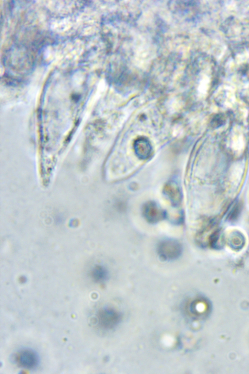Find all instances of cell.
Listing matches in <instances>:
<instances>
[{
  "instance_id": "cell-1",
  "label": "cell",
  "mask_w": 249,
  "mask_h": 374,
  "mask_svg": "<svg viewBox=\"0 0 249 374\" xmlns=\"http://www.w3.org/2000/svg\"><path fill=\"white\" fill-rule=\"evenodd\" d=\"M237 51L230 59V68L233 75L238 78L247 80L249 78V51L239 50Z\"/></svg>"
},
{
  "instance_id": "cell-2",
  "label": "cell",
  "mask_w": 249,
  "mask_h": 374,
  "mask_svg": "<svg viewBox=\"0 0 249 374\" xmlns=\"http://www.w3.org/2000/svg\"><path fill=\"white\" fill-rule=\"evenodd\" d=\"M182 252L181 244L177 241L167 240L160 242L158 246V253L162 259L172 261L178 258Z\"/></svg>"
},
{
  "instance_id": "cell-3",
  "label": "cell",
  "mask_w": 249,
  "mask_h": 374,
  "mask_svg": "<svg viewBox=\"0 0 249 374\" xmlns=\"http://www.w3.org/2000/svg\"><path fill=\"white\" fill-rule=\"evenodd\" d=\"M97 319L99 325L103 328L110 329L115 327L121 320V316L116 310L106 307L98 313Z\"/></svg>"
},
{
  "instance_id": "cell-4",
  "label": "cell",
  "mask_w": 249,
  "mask_h": 374,
  "mask_svg": "<svg viewBox=\"0 0 249 374\" xmlns=\"http://www.w3.org/2000/svg\"><path fill=\"white\" fill-rule=\"evenodd\" d=\"M16 359L20 366L28 369L35 368L39 363L38 354L29 348L20 350L18 353Z\"/></svg>"
},
{
  "instance_id": "cell-5",
  "label": "cell",
  "mask_w": 249,
  "mask_h": 374,
  "mask_svg": "<svg viewBox=\"0 0 249 374\" xmlns=\"http://www.w3.org/2000/svg\"><path fill=\"white\" fill-rule=\"evenodd\" d=\"M143 215L148 222L155 223L165 217V212L153 202L146 203L143 207Z\"/></svg>"
},
{
  "instance_id": "cell-6",
  "label": "cell",
  "mask_w": 249,
  "mask_h": 374,
  "mask_svg": "<svg viewBox=\"0 0 249 374\" xmlns=\"http://www.w3.org/2000/svg\"><path fill=\"white\" fill-rule=\"evenodd\" d=\"M136 154L141 159L148 158L152 153V147L149 141L144 137L136 140L134 143Z\"/></svg>"
},
{
  "instance_id": "cell-7",
  "label": "cell",
  "mask_w": 249,
  "mask_h": 374,
  "mask_svg": "<svg viewBox=\"0 0 249 374\" xmlns=\"http://www.w3.org/2000/svg\"><path fill=\"white\" fill-rule=\"evenodd\" d=\"M91 276L93 280L96 282H101L104 281L107 277V272L106 269L101 266L95 267L91 272Z\"/></svg>"
}]
</instances>
